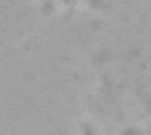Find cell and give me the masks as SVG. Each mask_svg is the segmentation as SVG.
<instances>
[]
</instances>
